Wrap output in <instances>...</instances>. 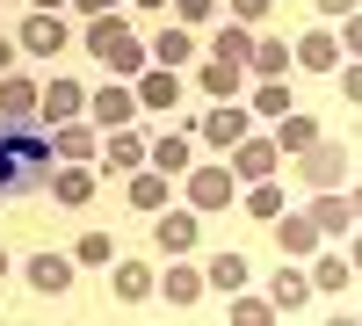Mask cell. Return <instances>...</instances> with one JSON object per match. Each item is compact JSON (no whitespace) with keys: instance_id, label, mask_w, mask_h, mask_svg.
I'll return each instance as SVG.
<instances>
[{"instance_id":"obj_1","label":"cell","mask_w":362,"mask_h":326,"mask_svg":"<svg viewBox=\"0 0 362 326\" xmlns=\"http://www.w3.org/2000/svg\"><path fill=\"white\" fill-rule=\"evenodd\" d=\"M44 160H51V138L44 131H0V196L29 189L44 174Z\"/></svg>"},{"instance_id":"obj_2","label":"cell","mask_w":362,"mask_h":326,"mask_svg":"<svg viewBox=\"0 0 362 326\" xmlns=\"http://www.w3.org/2000/svg\"><path fill=\"white\" fill-rule=\"evenodd\" d=\"M189 203H196V211H225V203H232V174L225 167H196L189 174Z\"/></svg>"},{"instance_id":"obj_3","label":"cell","mask_w":362,"mask_h":326,"mask_svg":"<svg viewBox=\"0 0 362 326\" xmlns=\"http://www.w3.org/2000/svg\"><path fill=\"white\" fill-rule=\"evenodd\" d=\"M203 138H210V145H232V138H247V116H239V109H210Z\"/></svg>"},{"instance_id":"obj_4","label":"cell","mask_w":362,"mask_h":326,"mask_svg":"<svg viewBox=\"0 0 362 326\" xmlns=\"http://www.w3.org/2000/svg\"><path fill=\"white\" fill-rule=\"evenodd\" d=\"M66 261H58V254H37V261H29V283H37V290H66Z\"/></svg>"},{"instance_id":"obj_5","label":"cell","mask_w":362,"mask_h":326,"mask_svg":"<svg viewBox=\"0 0 362 326\" xmlns=\"http://www.w3.org/2000/svg\"><path fill=\"white\" fill-rule=\"evenodd\" d=\"M22 44H29V51H58V44H66V29H58L51 15H37V22L22 29Z\"/></svg>"},{"instance_id":"obj_6","label":"cell","mask_w":362,"mask_h":326,"mask_svg":"<svg viewBox=\"0 0 362 326\" xmlns=\"http://www.w3.org/2000/svg\"><path fill=\"white\" fill-rule=\"evenodd\" d=\"M160 174H138V182H131V203H138V211H160Z\"/></svg>"},{"instance_id":"obj_7","label":"cell","mask_w":362,"mask_h":326,"mask_svg":"<svg viewBox=\"0 0 362 326\" xmlns=\"http://www.w3.org/2000/svg\"><path fill=\"white\" fill-rule=\"evenodd\" d=\"M203 87H210V95H232V87H239V73L225 66V58H210V66H203Z\"/></svg>"},{"instance_id":"obj_8","label":"cell","mask_w":362,"mask_h":326,"mask_svg":"<svg viewBox=\"0 0 362 326\" xmlns=\"http://www.w3.org/2000/svg\"><path fill=\"white\" fill-rule=\"evenodd\" d=\"M29 102H37V87H29V80H8V87H0V109H8V116H22Z\"/></svg>"},{"instance_id":"obj_9","label":"cell","mask_w":362,"mask_h":326,"mask_svg":"<svg viewBox=\"0 0 362 326\" xmlns=\"http://www.w3.org/2000/svg\"><path fill=\"white\" fill-rule=\"evenodd\" d=\"M312 138H319V124H312V116H290V124H283V145H290V153H305Z\"/></svg>"},{"instance_id":"obj_10","label":"cell","mask_w":362,"mask_h":326,"mask_svg":"<svg viewBox=\"0 0 362 326\" xmlns=\"http://www.w3.org/2000/svg\"><path fill=\"white\" fill-rule=\"evenodd\" d=\"M87 196H95V182H87L80 167H73V174H58V203H87Z\"/></svg>"},{"instance_id":"obj_11","label":"cell","mask_w":362,"mask_h":326,"mask_svg":"<svg viewBox=\"0 0 362 326\" xmlns=\"http://www.w3.org/2000/svg\"><path fill=\"white\" fill-rule=\"evenodd\" d=\"M138 102H145V109H167V102H174V80H167V73H153V80L138 87Z\"/></svg>"},{"instance_id":"obj_12","label":"cell","mask_w":362,"mask_h":326,"mask_svg":"<svg viewBox=\"0 0 362 326\" xmlns=\"http://www.w3.org/2000/svg\"><path fill=\"white\" fill-rule=\"evenodd\" d=\"M87 145H95L87 131H58V138H51V153H66V160H87Z\"/></svg>"},{"instance_id":"obj_13","label":"cell","mask_w":362,"mask_h":326,"mask_svg":"<svg viewBox=\"0 0 362 326\" xmlns=\"http://www.w3.org/2000/svg\"><path fill=\"white\" fill-rule=\"evenodd\" d=\"M305 66H319V73H334V37H312V44H305Z\"/></svg>"},{"instance_id":"obj_14","label":"cell","mask_w":362,"mask_h":326,"mask_svg":"<svg viewBox=\"0 0 362 326\" xmlns=\"http://www.w3.org/2000/svg\"><path fill=\"white\" fill-rule=\"evenodd\" d=\"M247 58H254L261 73H283V66H290V51H283V44H261V51H247Z\"/></svg>"},{"instance_id":"obj_15","label":"cell","mask_w":362,"mask_h":326,"mask_svg":"<svg viewBox=\"0 0 362 326\" xmlns=\"http://www.w3.org/2000/svg\"><path fill=\"white\" fill-rule=\"evenodd\" d=\"M239 167H247V174H268V167H276V145H247V153H239Z\"/></svg>"},{"instance_id":"obj_16","label":"cell","mask_w":362,"mask_h":326,"mask_svg":"<svg viewBox=\"0 0 362 326\" xmlns=\"http://www.w3.org/2000/svg\"><path fill=\"white\" fill-rule=\"evenodd\" d=\"M247 211H254V218H276V211H283V189H254Z\"/></svg>"},{"instance_id":"obj_17","label":"cell","mask_w":362,"mask_h":326,"mask_svg":"<svg viewBox=\"0 0 362 326\" xmlns=\"http://www.w3.org/2000/svg\"><path fill=\"white\" fill-rule=\"evenodd\" d=\"M319 225H326V232H348V203L326 196V203H319Z\"/></svg>"},{"instance_id":"obj_18","label":"cell","mask_w":362,"mask_h":326,"mask_svg":"<svg viewBox=\"0 0 362 326\" xmlns=\"http://www.w3.org/2000/svg\"><path fill=\"white\" fill-rule=\"evenodd\" d=\"M116 290H124V298H145V290H153V276H145V269H116Z\"/></svg>"},{"instance_id":"obj_19","label":"cell","mask_w":362,"mask_h":326,"mask_svg":"<svg viewBox=\"0 0 362 326\" xmlns=\"http://www.w3.org/2000/svg\"><path fill=\"white\" fill-rule=\"evenodd\" d=\"M73 109H80V87L58 80V87H51V116H73Z\"/></svg>"},{"instance_id":"obj_20","label":"cell","mask_w":362,"mask_h":326,"mask_svg":"<svg viewBox=\"0 0 362 326\" xmlns=\"http://www.w3.org/2000/svg\"><path fill=\"white\" fill-rule=\"evenodd\" d=\"M167 298H174V305H189V298H196V276H189V269H174V276H167Z\"/></svg>"},{"instance_id":"obj_21","label":"cell","mask_w":362,"mask_h":326,"mask_svg":"<svg viewBox=\"0 0 362 326\" xmlns=\"http://www.w3.org/2000/svg\"><path fill=\"white\" fill-rule=\"evenodd\" d=\"M254 102H261V116H283V109H290V95H283V87H276V80H268V87H261V95H254Z\"/></svg>"},{"instance_id":"obj_22","label":"cell","mask_w":362,"mask_h":326,"mask_svg":"<svg viewBox=\"0 0 362 326\" xmlns=\"http://www.w3.org/2000/svg\"><path fill=\"white\" fill-rule=\"evenodd\" d=\"M109 247H116L109 232H87V240H80V261H109Z\"/></svg>"},{"instance_id":"obj_23","label":"cell","mask_w":362,"mask_h":326,"mask_svg":"<svg viewBox=\"0 0 362 326\" xmlns=\"http://www.w3.org/2000/svg\"><path fill=\"white\" fill-rule=\"evenodd\" d=\"M276 305H283V312L305 305V283H297V276H276Z\"/></svg>"},{"instance_id":"obj_24","label":"cell","mask_w":362,"mask_h":326,"mask_svg":"<svg viewBox=\"0 0 362 326\" xmlns=\"http://www.w3.org/2000/svg\"><path fill=\"white\" fill-rule=\"evenodd\" d=\"M181 160H189V145H181V138H160V174H174Z\"/></svg>"},{"instance_id":"obj_25","label":"cell","mask_w":362,"mask_h":326,"mask_svg":"<svg viewBox=\"0 0 362 326\" xmlns=\"http://www.w3.org/2000/svg\"><path fill=\"white\" fill-rule=\"evenodd\" d=\"M160 240H167V247H189L196 232H189V218H167V225H160Z\"/></svg>"},{"instance_id":"obj_26","label":"cell","mask_w":362,"mask_h":326,"mask_svg":"<svg viewBox=\"0 0 362 326\" xmlns=\"http://www.w3.org/2000/svg\"><path fill=\"white\" fill-rule=\"evenodd\" d=\"M95 109H102V116H109V124H124V116H131V95H102V102H95Z\"/></svg>"},{"instance_id":"obj_27","label":"cell","mask_w":362,"mask_h":326,"mask_svg":"<svg viewBox=\"0 0 362 326\" xmlns=\"http://www.w3.org/2000/svg\"><path fill=\"white\" fill-rule=\"evenodd\" d=\"M239 276H247V269H239V254H225V261H218V269H210V283H225V290H232Z\"/></svg>"},{"instance_id":"obj_28","label":"cell","mask_w":362,"mask_h":326,"mask_svg":"<svg viewBox=\"0 0 362 326\" xmlns=\"http://www.w3.org/2000/svg\"><path fill=\"white\" fill-rule=\"evenodd\" d=\"M181 15H189V22H203V15H210V0H181Z\"/></svg>"},{"instance_id":"obj_29","label":"cell","mask_w":362,"mask_h":326,"mask_svg":"<svg viewBox=\"0 0 362 326\" xmlns=\"http://www.w3.org/2000/svg\"><path fill=\"white\" fill-rule=\"evenodd\" d=\"M232 8H239V15H268V0H232Z\"/></svg>"},{"instance_id":"obj_30","label":"cell","mask_w":362,"mask_h":326,"mask_svg":"<svg viewBox=\"0 0 362 326\" xmlns=\"http://www.w3.org/2000/svg\"><path fill=\"white\" fill-rule=\"evenodd\" d=\"M319 8H326V15H348V8H355V0H319Z\"/></svg>"},{"instance_id":"obj_31","label":"cell","mask_w":362,"mask_h":326,"mask_svg":"<svg viewBox=\"0 0 362 326\" xmlns=\"http://www.w3.org/2000/svg\"><path fill=\"white\" fill-rule=\"evenodd\" d=\"M80 8H87V15H109V8H116V0H80Z\"/></svg>"},{"instance_id":"obj_32","label":"cell","mask_w":362,"mask_h":326,"mask_svg":"<svg viewBox=\"0 0 362 326\" xmlns=\"http://www.w3.org/2000/svg\"><path fill=\"white\" fill-rule=\"evenodd\" d=\"M0 66H8V44H0Z\"/></svg>"},{"instance_id":"obj_33","label":"cell","mask_w":362,"mask_h":326,"mask_svg":"<svg viewBox=\"0 0 362 326\" xmlns=\"http://www.w3.org/2000/svg\"><path fill=\"white\" fill-rule=\"evenodd\" d=\"M0 276H8V261H0Z\"/></svg>"},{"instance_id":"obj_34","label":"cell","mask_w":362,"mask_h":326,"mask_svg":"<svg viewBox=\"0 0 362 326\" xmlns=\"http://www.w3.org/2000/svg\"><path fill=\"white\" fill-rule=\"evenodd\" d=\"M37 8H51V0H37Z\"/></svg>"}]
</instances>
